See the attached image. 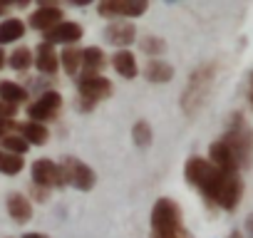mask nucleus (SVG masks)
<instances>
[{"label":"nucleus","mask_w":253,"mask_h":238,"mask_svg":"<svg viewBox=\"0 0 253 238\" xmlns=\"http://www.w3.org/2000/svg\"><path fill=\"white\" fill-rule=\"evenodd\" d=\"M144 79L152 82V84H167L174 79V67L167 62V60H149L142 70Z\"/></svg>","instance_id":"dca6fc26"},{"label":"nucleus","mask_w":253,"mask_h":238,"mask_svg":"<svg viewBox=\"0 0 253 238\" xmlns=\"http://www.w3.org/2000/svg\"><path fill=\"white\" fill-rule=\"evenodd\" d=\"M30 176H33V184H35V186L47 189V191L67 186V184H65V176H62V166H60L57 161H52V159H45V157L33 161Z\"/></svg>","instance_id":"1a4fd4ad"},{"label":"nucleus","mask_w":253,"mask_h":238,"mask_svg":"<svg viewBox=\"0 0 253 238\" xmlns=\"http://www.w3.org/2000/svg\"><path fill=\"white\" fill-rule=\"evenodd\" d=\"M109 94H112V82L104 75H80L77 77V109L80 112H92Z\"/></svg>","instance_id":"39448f33"},{"label":"nucleus","mask_w":253,"mask_h":238,"mask_svg":"<svg viewBox=\"0 0 253 238\" xmlns=\"http://www.w3.org/2000/svg\"><path fill=\"white\" fill-rule=\"evenodd\" d=\"M82 35H84V30H82V25H80V23H75V20H62L60 25H55L50 33H45V35H42V42H47V45H65V47H75V45L82 40Z\"/></svg>","instance_id":"9d476101"},{"label":"nucleus","mask_w":253,"mask_h":238,"mask_svg":"<svg viewBox=\"0 0 253 238\" xmlns=\"http://www.w3.org/2000/svg\"><path fill=\"white\" fill-rule=\"evenodd\" d=\"M132 142H134L139 149H147V147L154 142V132H152V124L147 122V119H139V122H134V127H132Z\"/></svg>","instance_id":"b1692460"},{"label":"nucleus","mask_w":253,"mask_h":238,"mask_svg":"<svg viewBox=\"0 0 253 238\" xmlns=\"http://www.w3.org/2000/svg\"><path fill=\"white\" fill-rule=\"evenodd\" d=\"M18 134L33 147H45L47 142H50V129H47V124H38V122H23V124H18Z\"/></svg>","instance_id":"f3484780"},{"label":"nucleus","mask_w":253,"mask_h":238,"mask_svg":"<svg viewBox=\"0 0 253 238\" xmlns=\"http://www.w3.org/2000/svg\"><path fill=\"white\" fill-rule=\"evenodd\" d=\"M30 194H33V198L40 201V203H45V201L50 198V191H47V189H40V186H35V184L30 186Z\"/></svg>","instance_id":"cd10ccee"},{"label":"nucleus","mask_w":253,"mask_h":238,"mask_svg":"<svg viewBox=\"0 0 253 238\" xmlns=\"http://www.w3.org/2000/svg\"><path fill=\"white\" fill-rule=\"evenodd\" d=\"M184 179L191 189H196L204 201L221 211H236L243 198V179L241 174H228L216 169L204 157H189L184 164Z\"/></svg>","instance_id":"f257e3e1"},{"label":"nucleus","mask_w":253,"mask_h":238,"mask_svg":"<svg viewBox=\"0 0 253 238\" xmlns=\"http://www.w3.org/2000/svg\"><path fill=\"white\" fill-rule=\"evenodd\" d=\"M246 94H248V102H251V107H253V70H251V75H248V89H246Z\"/></svg>","instance_id":"7c9ffc66"},{"label":"nucleus","mask_w":253,"mask_h":238,"mask_svg":"<svg viewBox=\"0 0 253 238\" xmlns=\"http://www.w3.org/2000/svg\"><path fill=\"white\" fill-rule=\"evenodd\" d=\"M107 65V57H104V50L102 47H82V72L80 75H102Z\"/></svg>","instance_id":"a211bd4d"},{"label":"nucleus","mask_w":253,"mask_h":238,"mask_svg":"<svg viewBox=\"0 0 253 238\" xmlns=\"http://www.w3.org/2000/svg\"><path fill=\"white\" fill-rule=\"evenodd\" d=\"M251 154H253V134L246 124L243 112H233L228 117L226 132L216 142H211L206 159L221 171L241 174V169L251 164Z\"/></svg>","instance_id":"f03ea898"},{"label":"nucleus","mask_w":253,"mask_h":238,"mask_svg":"<svg viewBox=\"0 0 253 238\" xmlns=\"http://www.w3.org/2000/svg\"><path fill=\"white\" fill-rule=\"evenodd\" d=\"M10 127H15V122H10V119H3V117H0V139L10 134V132H8Z\"/></svg>","instance_id":"c756f323"},{"label":"nucleus","mask_w":253,"mask_h":238,"mask_svg":"<svg viewBox=\"0 0 253 238\" xmlns=\"http://www.w3.org/2000/svg\"><path fill=\"white\" fill-rule=\"evenodd\" d=\"M5 65H8V55H5V50H3V47H0V70H3Z\"/></svg>","instance_id":"72a5a7b5"},{"label":"nucleus","mask_w":253,"mask_h":238,"mask_svg":"<svg viewBox=\"0 0 253 238\" xmlns=\"http://www.w3.org/2000/svg\"><path fill=\"white\" fill-rule=\"evenodd\" d=\"M243 238H253V213H248V218L243 221Z\"/></svg>","instance_id":"c85d7f7f"},{"label":"nucleus","mask_w":253,"mask_h":238,"mask_svg":"<svg viewBox=\"0 0 253 238\" xmlns=\"http://www.w3.org/2000/svg\"><path fill=\"white\" fill-rule=\"evenodd\" d=\"M152 238H194V233L184 226V211L181 206L162 196L154 201L152 208Z\"/></svg>","instance_id":"20e7f679"},{"label":"nucleus","mask_w":253,"mask_h":238,"mask_svg":"<svg viewBox=\"0 0 253 238\" xmlns=\"http://www.w3.org/2000/svg\"><path fill=\"white\" fill-rule=\"evenodd\" d=\"M102 35H104V40L109 45H114L119 50H126L129 45H134V40H137V28L132 23H124V20H109L104 25Z\"/></svg>","instance_id":"9b49d317"},{"label":"nucleus","mask_w":253,"mask_h":238,"mask_svg":"<svg viewBox=\"0 0 253 238\" xmlns=\"http://www.w3.org/2000/svg\"><path fill=\"white\" fill-rule=\"evenodd\" d=\"M226 238H243V233H241V231H231Z\"/></svg>","instance_id":"f704fd0d"},{"label":"nucleus","mask_w":253,"mask_h":238,"mask_svg":"<svg viewBox=\"0 0 253 238\" xmlns=\"http://www.w3.org/2000/svg\"><path fill=\"white\" fill-rule=\"evenodd\" d=\"M35 67L42 75H55L60 70V55L55 52V45H47V42L38 45V50H35Z\"/></svg>","instance_id":"2eb2a0df"},{"label":"nucleus","mask_w":253,"mask_h":238,"mask_svg":"<svg viewBox=\"0 0 253 238\" xmlns=\"http://www.w3.org/2000/svg\"><path fill=\"white\" fill-rule=\"evenodd\" d=\"M60 166H62V176H65V184L77 189V191H92L97 186V174L89 164H84L82 159L77 157H62L60 159Z\"/></svg>","instance_id":"423d86ee"},{"label":"nucleus","mask_w":253,"mask_h":238,"mask_svg":"<svg viewBox=\"0 0 253 238\" xmlns=\"http://www.w3.org/2000/svg\"><path fill=\"white\" fill-rule=\"evenodd\" d=\"M0 149H3V152H10V154H18V157H23V154H28L30 144H28V142H25L20 134H8V137L0 139Z\"/></svg>","instance_id":"a878e982"},{"label":"nucleus","mask_w":253,"mask_h":238,"mask_svg":"<svg viewBox=\"0 0 253 238\" xmlns=\"http://www.w3.org/2000/svg\"><path fill=\"white\" fill-rule=\"evenodd\" d=\"M149 10L147 0H104L97 5V13L107 20H134Z\"/></svg>","instance_id":"6e6552de"},{"label":"nucleus","mask_w":253,"mask_h":238,"mask_svg":"<svg viewBox=\"0 0 253 238\" xmlns=\"http://www.w3.org/2000/svg\"><path fill=\"white\" fill-rule=\"evenodd\" d=\"M15 114H18V107L15 104H8V102L0 99V117H3V119H13Z\"/></svg>","instance_id":"bb28decb"},{"label":"nucleus","mask_w":253,"mask_h":238,"mask_svg":"<svg viewBox=\"0 0 253 238\" xmlns=\"http://www.w3.org/2000/svg\"><path fill=\"white\" fill-rule=\"evenodd\" d=\"M23 238H50L47 233H40V231H30V233H25Z\"/></svg>","instance_id":"473e14b6"},{"label":"nucleus","mask_w":253,"mask_h":238,"mask_svg":"<svg viewBox=\"0 0 253 238\" xmlns=\"http://www.w3.org/2000/svg\"><path fill=\"white\" fill-rule=\"evenodd\" d=\"M62 94L57 89H47L42 92L35 102L28 104V119L30 122H38V124H47L52 119H57V114L62 112Z\"/></svg>","instance_id":"0eeeda50"},{"label":"nucleus","mask_w":253,"mask_h":238,"mask_svg":"<svg viewBox=\"0 0 253 238\" xmlns=\"http://www.w3.org/2000/svg\"><path fill=\"white\" fill-rule=\"evenodd\" d=\"M8 65H10L15 72H25V70H30V65H35L33 50H30V47H25V45L15 47V50L8 55Z\"/></svg>","instance_id":"4be33fe9"},{"label":"nucleus","mask_w":253,"mask_h":238,"mask_svg":"<svg viewBox=\"0 0 253 238\" xmlns=\"http://www.w3.org/2000/svg\"><path fill=\"white\" fill-rule=\"evenodd\" d=\"M28 89L13 79H0V99L8 102V104H20V102H28Z\"/></svg>","instance_id":"aec40b11"},{"label":"nucleus","mask_w":253,"mask_h":238,"mask_svg":"<svg viewBox=\"0 0 253 238\" xmlns=\"http://www.w3.org/2000/svg\"><path fill=\"white\" fill-rule=\"evenodd\" d=\"M218 60H209V62H201L186 79V87L179 97V104H181V112L186 119H194L201 114V109L206 107L209 97H211V89L216 84V77H218Z\"/></svg>","instance_id":"7ed1b4c3"},{"label":"nucleus","mask_w":253,"mask_h":238,"mask_svg":"<svg viewBox=\"0 0 253 238\" xmlns=\"http://www.w3.org/2000/svg\"><path fill=\"white\" fill-rule=\"evenodd\" d=\"M5 208H8V216H10L15 223H28V221L33 218V201H30V196H25V194H20V191L8 194Z\"/></svg>","instance_id":"ddd939ff"},{"label":"nucleus","mask_w":253,"mask_h":238,"mask_svg":"<svg viewBox=\"0 0 253 238\" xmlns=\"http://www.w3.org/2000/svg\"><path fill=\"white\" fill-rule=\"evenodd\" d=\"M23 35H25V23L20 18H5L3 23H0V47L10 45V42H18Z\"/></svg>","instance_id":"6ab92c4d"},{"label":"nucleus","mask_w":253,"mask_h":238,"mask_svg":"<svg viewBox=\"0 0 253 238\" xmlns=\"http://www.w3.org/2000/svg\"><path fill=\"white\" fill-rule=\"evenodd\" d=\"M112 67L124 79H134L139 75V65H137V57H134L132 50H117L112 55Z\"/></svg>","instance_id":"4468645a"},{"label":"nucleus","mask_w":253,"mask_h":238,"mask_svg":"<svg viewBox=\"0 0 253 238\" xmlns=\"http://www.w3.org/2000/svg\"><path fill=\"white\" fill-rule=\"evenodd\" d=\"M8 10H10V3H5V0H0V18H8Z\"/></svg>","instance_id":"2f4dec72"},{"label":"nucleus","mask_w":253,"mask_h":238,"mask_svg":"<svg viewBox=\"0 0 253 238\" xmlns=\"http://www.w3.org/2000/svg\"><path fill=\"white\" fill-rule=\"evenodd\" d=\"M139 50L144 55H149V60H159V55L167 52V42L164 38H157V35H144L139 40Z\"/></svg>","instance_id":"393cba45"},{"label":"nucleus","mask_w":253,"mask_h":238,"mask_svg":"<svg viewBox=\"0 0 253 238\" xmlns=\"http://www.w3.org/2000/svg\"><path fill=\"white\" fill-rule=\"evenodd\" d=\"M60 67L65 70V75L75 77L82 72V47H65L60 52Z\"/></svg>","instance_id":"412c9836"},{"label":"nucleus","mask_w":253,"mask_h":238,"mask_svg":"<svg viewBox=\"0 0 253 238\" xmlns=\"http://www.w3.org/2000/svg\"><path fill=\"white\" fill-rule=\"evenodd\" d=\"M23 169H25L23 157H18V154H10V152H3V149H0V174H5V176H18Z\"/></svg>","instance_id":"5701e85b"},{"label":"nucleus","mask_w":253,"mask_h":238,"mask_svg":"<svg viewBox=\"0 0 253 238\" xmlns=\"http://www.w3.org/2000/svg\"><path fill=\"white\" fill-rule=\"evenodd\" d=\"M65 20V10L60 8V5H50V3H42L40 8H35L33 13H30V18H28V23H30V28L33 30H40L42 35L45 33H50L55 25H60Z\"/></svg>","instance_id":"f8f14e48"}]
</instances>
